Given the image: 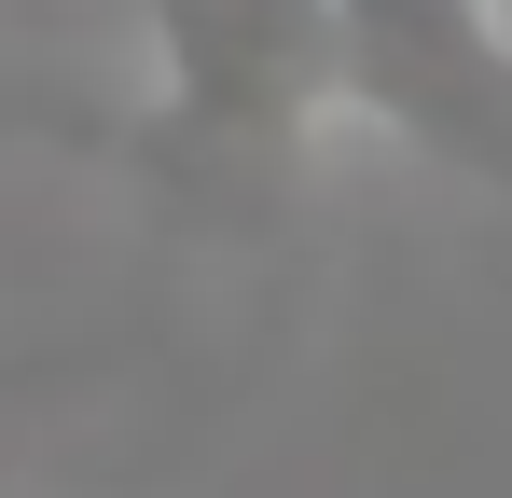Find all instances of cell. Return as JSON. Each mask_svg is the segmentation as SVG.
<instances>
[{"mask_svg":"<svg viewBox=\"0 0 512 498\" xmlns=\"http://www.w3.org/2000/svg\"><path fill=\"white\" fill-rule=\"evenodd\" d=\"M485 28H499V42H512V0H485Z\"/></svg>","mask_w":512,"mask_h":498,"instance_id":"7a4b0ae2","label":"cell"},{"mask_svg":"<svg viewBox=\"0 0 512 498\" xmlns=\"http://www.w3.org/2000/svg\"><path fill=\"white\" fill-rule=\"evenodd\" d=\"M319 14H333V70L360 111L512 180V42L485 28V0H319Z\"/></svg>","mask_w":512,"mask_h":498,"instance_id":"6da1fadb","label":"cell"}]
</instances>
